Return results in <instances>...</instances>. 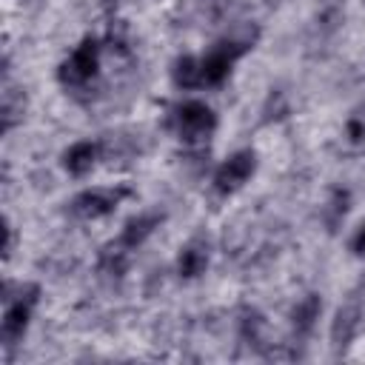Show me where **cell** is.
Wrapping results in <instances>:
<instances>
[{
    "instance_id": "obj_6",
    "label": "cell",
    "mask_w": 365,
    "mask_h": 365,
    "mask_svg": "<svg viewBox=\"0 0 365 365\" xmlns=\"http://www.w3.org/2000/svg\"><path fill=\"white\" fill-rule=\"evenodd\" d=\"M359 328H362V302L356 297H351L348 302L339 305V311L334 317V325H331V342H334V348L336 351H345L356 339Z\"/></svg>"
},
{
    "instance_id": "obj_8",
    "label": "cell",
    "mask_w": 365,
    "mask_h": 365,
    "mask_svg": "<svg viewBox=\"0 0 365 365\" xmlns=\"http://www.w3.org/2000/svg\"><path fill=\"white\" fill-rule=\"evenodd\" d=\"M97 154H100V145L91 143V140H83V143H74V145L63 154V165L68 168V174L83 177V174L91 171V165L97 163Z\"/></svg>"
},
{
    "instance_id": "obj_4",
    "label": "cell",
    "mask_w": 365,
    "mask_h": 365,
    "mask_svg": "<svg viewBox=\"0 0 365 365\" xmlns=\"http://www.w3.org/2000/svg\"><path fill=\"white\" fill-rule=\"evenodd\" d=\"M37 294H40V288L26 282V285H20V294L14 299H9L6 314H3V339L6 342H14V339L23 336V331L29 325V317H31V308L37 302Z\"/></svg>"
},
{
    "instance_id": "obj_9",
    "label": "cell",
    "mask_w": 365,
    "mask_h": 365,
    "mask_svg": "<svg viewBox=\"0 0 365 365\" xmlns=\"http://www.w3.org/2000/svg\"><path fill=\"white\" fill-rule=\"evenodd\" d=\"M319 311H322V299H319L317 294L302 297V299L294 305V311H291L294 334H297V336L311 334V331H314V325H317V319H319Z\"/></svg>"
},
{
    "instance_id": "obj_15",
    "label": "cell",
    "mask_w": 365,
    "mask_h": 365,
    "mask_svg": "<svg viewBox=\"0 0 365 365\" xmlns=\"http://www.w3.org/2000/svg\"><path fill=\"white\" fill-rule=\"evenodd\" d=\"M345 131H348V140H351V143H365V108H356V111L348 117Z\"/></svg>"
},
{
    "instance_id": "obj_2",
    "label": "cell",
    "mask_w": 365,
    "mask_h": 365,
    "mask_svg": "<svg viewBox=\"0 0 365 365\" xmlns=\"http://www.w3.org/2000/svg\"><path fill=\"white\" fill-rule=\"evenodd\" d=\"M174 123H177L180 137L188 140V143H194V140H202V137H208V134L214 131L217 117H214V111H211L205 103L188 100V103H182V106L177 108Z\"/></svg>"
},
{
    "instance_id": "obj_11",
    "label": "cell",
    "mask_w": 365,
    "mask_h": 365,
    "mask_svg": "<svg viewBox=\"0 0 365 365\" xmlns=\"http://www.w3.org/2000/svg\"><path fill=\"white\" fill-rule=\"evenodd\" d=\"M171 77H174V83L177 86H182V88H194V86H202V68H200V60H194V57H180L177 63H174V68H171Z\"/></svg>"
},
{
    "instance_id": "obj_14",
    "label": "cell",
    "mask_w": 365,
    "mask_h": 365,
    "mask_svg": "<svg viewBox=\"0 0 365 365\" xmlns=\"http://www.w3.org/2000/svg\"><path fill=\"white\" fill-rule=\"evenodd\" d=\"M345 211H348V191H342V188H336L334 194H331V202H328V225L334 228L342 217H345Z\"/></svg>"
},
{
    "instance_id": "obj_7",
    "label": "cell",
    "mask_w": 365,
    "mask_h": 365,
    "mask_svg": "<svg viewBox=\"0 0 365 365\" xmlns=\"http://www.w3.org/2000/svg\"><path fill=\"white\" fill-rule=\"evenodd\" d=\"M208 265V242L205 240H191L182 251H180V259H177V268H180V277L185 279H194L205 271Z\"/></svg>"
},
{
    "instance_id": "obj_3",
    "label": "cell",
    "mask_w": 365,
    "mask_h": 365,
    "mask_svg": "<svg viewBox=\"0 0 365 365\" xmlns=\"http://www.w3.org/2000/svg\"><path fill=\"white\" fill-rule=\"evenodd\" d=\"M125 197H131V188L128 185H117V188H91V191H83L74 197V211L86 220H97V217H106L111 214Z\"/></svg>"
},
{
    "instance_id": "obj_12",
    "label": "cell",
    "mask_w": 365,
    "mask_h": 365,
    "mask_svg": "<svg viewBox=\"0 0 365 365\" xmlns=\"http://www.w3.org/2000/svg\"><path fill=\"white\" fill-rule=\"evenodd\" d=\"M262 328H265V319L259 317V311L242 308V314H240V334H242V339L259 345L262 342Z\"/></svg>"
},
{
    "instance_id": "obj_13",
    "label": "cell",
    "mask_w": 365,
    "mask_h": 365,
    "mask_svg": "<svg viewBox=\"0 0 365 365\" xmlns=\"http://www.w3.org/2000/svg\"><path fill=\"white\" fill-rule=\"evenodd\" d=\"M100 268H103L106 274H114V277H120V274L128 268V257H125V251H123V245H120V242H117V248L111 245V248H106V251H103Z\"/></svg>"
},
{
    "instance_id": "obj_10",
    "label": "cell",
    "mask_w": 365,
    "mask_h": 365,
    "mask_svg": "<svg viewBox=\"0 0 365 365\" xmlns=\"http://www.w3.org/2000/svg\"><path fill=\"white\" fill-rule=\"evenodd\" d=\"M160 222H163V214H140V217H134V220L125 222V228H123V234H120L117 242L123 248H137Z\"/></svg>"
},
{
    "instance_id": "obj_1",
    "label": "cell",
    "mask_w": 365,
    "mask_h": 365,
    "mask_svg": "<svg viewBox=\"0 0 365 365\" xmlns=\"http://www.w3.org/2000/svg\"><path fill=\"white\" fill-rule=\"evenodd\" d=\"M97 66H100V46H97V40L86 37V40L71 51V57L60 66L57 77H60V83H66V86H83V83H88V80L97 74Z\"/></svg>"
},
{
    "instance_id": "obj_16",
    "label": "cell",
    "mask_w": 365,
    "mask_h": 365,
    "mask_svg": "<svg viewBox=\"0 0 365 365\" xmlns=\"http://www.w3.org/2000/svg\"><path fill=\"white\" fill-rule=\"evenodd\" d=\"M351 248H354V254L365 257V222H362V225H359V231L354 234V240H351Z\"/></svg>"
},
{
    "instance_id": "obj_5",
    "label": "cell",
    "mask_w": 365,
    "mask_h": 365,
    "mask_svg": "<svg viewBox=\"0 0 365 365\" xmlns=\"http://www.w3.org/2000/svg\"><path fill=\"white\" fill-rule=\"evenodd\" d=\"M254 168H257V157H254V151H237L234 157H228V160L217 168V174H214V185H217V191H220V194H231V191H237L242 182H248V177L254 174Z\"/></svg>"
}]
</instances>
